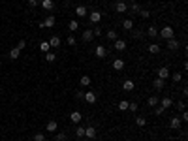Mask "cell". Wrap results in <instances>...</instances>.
<instances>
[{
    "instance_id": "74e56055",
    "label": "cell",
    "mask_w": 188,
    "mask_h": 141,
    "mask_svg": "<svg viewBox=\"0 0 188 141\" xmlns=\"http://www.w3.org/2000/svg\"><path fill=\"white\" fill-rule=\"evenodd\" d=\"M66 139H68V134H66V132H59L55 141H66Z\"/></svg>"
},
{
    "instance_id": "ab89813d",
    "label": "cell",
    "mask_w": 188,
    "mask_h": 141,
    "mask_svg": "<svg viewBox=\"0 0 188 141\" xmlns=\"http://www.w3.org/2000/svg\"><path fill=\"white\" fill-rule=\"evenodd\" d=\"M15 47H17L19 51H23V49L27 47V40H19V41H17V45H15Z\"/></svg>"
},
{
    "instance_id": "8d00e7d4",
    "label": "cell",
    "mask_w": 188,
    "mask_h": 141,
    "mask_svg": "<svg viewBox=\"0 0 188 141\" xmlns=\"http://www.w3.org/2000/svg\"><path fill=\"white\" fill-rule=\"evenodd\" d=\"M128 109H130L132 113H137V109H139V105H137L136 102H130V104H128Z\"/></svg>"
},
{
    "instance_id": "ee69618b",
    "label": "cell",
    "mask_w": 188,
    "mask_h": 141,
    "mask_svg": "<svg viewBox=\"0 0 188 141\" xmlns=\"http://www.w3.org/2000/svg\"><path fill=\"white\" fill-rule=\"evenodd\" d=\"M92 34H94V36H102V28H100V26H94V28H92Z\"/></svg>"
},
{
    "instance_id": "e0dca14e",
    "label": "cell",
    "mask_w": 188,
    "mask_h": 141,
    "mask_svg": "<svg viewBox=\"0 0 188 141\" xmlns=\"http://www.w3.org/2000/svg\"><path fill=\"white\" fill-rule=\"evenodd\" d=\"M128 9L132 12V15H136V13H139V12H141V6H139L137 2H132V4L128 6Z\"/></svg>"
},
{
    "instance_id": "7a4b0ae2",
    "label": "cell",
    "mask_w": 188,
    "mask_h": 141,
    "mask_svg": "<svg viewBox=\"0 0 188 141\" xmlns=\"http://www.w3.org/2000/svg\"><path fill=\"white\" fill-rule=\"evenodd\" d=\"M115 12L117 13H126L128 12V4L124 2V0H119V2H115Z\"/></svg>"
},
{
    "instance_id": "9c48e42d",
    "label": "cell",
    "mask_w": 188,
    "mask_h": 141,
    "mask_svg": "<svg viewBox=\"0 0 188 141\" xmlns=\"http://www.w3.org/2000/svg\"><path fill=\"white\" fill-rule=\"evenodd\" d=\"M181 124H183V121H181V117H179V115H175V117L171 118V122H169V126H171L173 130H179V128H181Z\"/></svg>"
},
{
    "instance_id": "ba28073f",
    "label": "cell",
    "mask_w": 188,
    "mask_h": 141,
    "mask_svg": "<svg viewBox=\"0 0 188 141\" xmlns=\"http://www.w3.org/2000/svg\"><path fill=\"white\" fill-rule=\"evenodd\" d=\"M160 105L164 107V109H169V107H173V100L169 98V96H164V98L160 100Z\"/></svg>"
},
{
    "instance_id": "30bf717a",
    "label": "cell",
    "mask_w": 188,
    "mask_h": 141,
    "mask_svg": "<svg viewBox=\"0 0 188 141\" xmlns=\"http://www.w3.org/2000/svg\"><path fill=\"white\" fill-rule=\"evenodd\" d=\"M169 73H171V72H169V68H165V66H162V68L158 70V79H164V81H165V79L169 77Z\"/></svg>"
},
{
    "instance_id": "44dd1931",
    "label": "cell",
    "mask_w": 188,
    "mask_h": 141,
    "mask_svg": "<svg viewBox=\"0 0 188 141\" xmlns=\"http://www.w3.org/2000/svg\"><path fill=\"white\" fill-rule=\"evenodd\" d=\"M169 77L173 79V83H181L183 81V73L181 72H173V73H169Z\"/></svg>"
},
{
    "instance_id": "5bb4252c",
    "label": "cell",
    "mask_w": 188,
    "mask_h": 141,
    "mask_svg": "<svg viewBox=\"0 0 188 141\" xmlns=\"http://www.w3.org/2000/svg\"><path fill=\"white\" fill-rule=\"evenodd\" d=\"M152 86H154V90H158V92H160V90H164V86H165V81H164V79H158V77H156V79H154V83H152Z\"/></svg>"
},
{
    "instance_id": "60d3db41",
    "label": "cell",
    "mask_w": 188,
    "mask_h": 141,
    "mask_svg": "<svg viewBox=\"0 0 188 141\" xmlns=\"http://www.w3.org/2000/svg\"><path fill=\"white\" fill-rule=\"evenodd\" d=\"M164 113H165V109H164L162 105H156V107H154V115H158V117H160V115H164Z\"/></svg>"
},
{
    "instance_id": "f546056e",
    "label": "cell",
    "mask_w": 188,
    "mask_h": 141,
    "mask_svg": "<svg viewBox=\"0 0 188 141\" xmlns=\"http://www.w3.org/2000/svg\"><path fill=\"white\" fill-rule=\"evenodd\" d=\"M132 36H134L136 40H141V38H143V30H139V28H132Z\"/></svg>"
},
{
    "instance_id": "f1b7e54d",
    "label": "cell",
    "mask_w": 188,
    "mask_h": 141,
    "mask_svg": "<svg viewBox=\"0 0 188 141\" xmlns=\"http://www.w3.org/2000/svg\"><path fill=\"white\" fill-rule=\"evenodd\" d=\"M136 124L137 126H147V117H136Z\"/></svg>"
},
{
    "instance_id": "cb8c5ba5",
    "label": "cell",
    "mask_w": 188,
    "mask_h": 141,
    "mask_svg": "<svg viewBox=\"0 0 188 141\" xmlns=\"http://www.w3.org/2000/svg\"><path fill=\"white\" fill-rule=\"evenodd\" d=\"M45 128H47V132H55V134H57V128H59V124H57V121H49Z\"/></svg>"
},
{
    "instance_id": "4316f807",
    "label": "cell",
    "mask_w": 188,
    "mask_h": 141,
    "mask_svg": "<svg viewBox=\"0 0 188 141\" xmlns=\"http://www.w3.org/2000/svg\"><path fill=\"white\" fill-rule=\"evenodd\" d=\"M40 51H41V53H49V51H51L49 41H40Z\"/></svg>"
},
{
    "instance_id": "484cf974",
    "label": "cell",
    "mask_w": 188,
    "mask_h": 141,
    "mask_svg": "<svg viewBox=\"0 0 188 141\" xmlns=\"http://www.w3.org/2000/svg\"><path fill=\"white\" fill-rule=\"evenodd\" d=\"M134 26H136V25H134V21H132V19H124V21H122V28H124V30H132Z\"/></svg>"
},
{
    "instance_id": "4fadbf2b",
    "label": "cell",
    "mask_w": 188,
    "mask_h": 141,
    "mask_svg": "<svg viewBox=\"0 0 188 141\" xmlns=\"http://www.w3.org/2000/svg\"><path fill=\"white\" fill-rule=\"evenodd\" d=\"M181 47V43L179 41H177L175 38H171V40H168V49L169 51H177V49H179Z\"/></svg>"
},
{
    "instance_id": "d6a6232c",
    "label": "cell",
    "mask_w": 188,
    "mask_h": 141,
    "mask_svg": "<svg viewBox=\"0 0 188 141\" xmlns=\"http://www.w3.org/2000/svg\"><path fill=\"white\" fill-rule=\"evenodd\" d=\"M45 60L47 62H55V60H57V55H55L53 51H49V53H45Z\"/></svg>"
},
{
    "instance_id": "277c9868",
    "label": "cell",
    "mask_w": 188,
    "mask_h": 141,
    "mask_svg": "<svg viewBox=\"0 0 188 141\" xmlns=\"http://www.w3.org/2000/svg\"><path fill=\"white\" fill-rule=\"evenodd\" d=\"M96 136H98V132H96L94 126H87L85 128V137L87 139H96Z\"/></svg>"
},
{
    "instance_id": "4dcf8cb0",
    "label": "cell",
    "mask_w": 188,
    "mask_h": 141,
    "mask_svg": "<svg viewBox=\"0 0 188 141\" xmlns=\"http://www.w3.org/2000/svg\"><path fill=\"white\" fill-rule=\"evenodd\" d=\"M19 55H21V51H19L17 47H13L12 51H9V58H12V60H15V58H19Z\"/></svg>"
},
{
    "instance_id": "d4e9b609",
    "label": "cell",
    "mask_w": 188,
    "mask_h": 141,
    "mask_svg": "<svg viewBox=\"0 0 188 141\" xmlns=\"http://www.w3.org/2000/svg\"><path fill=\"white\" fill-rule=\"evenodd\" d=\"M92 38H94L92 30H88V28H87V30L83 32V41H87V43H88V41H92Z\"/></svg>"
},
{
    "instance_id": "3957f363",
    "label": "cell",
    "mask_w": 188,
    "mask_h": 141,
    "mask_svg": "<svg viewBox=\"0 0 188 141\" xmlns=\"http://www.w3.org/2000/svg\"><path fill=\"white\" fill-rule=\"evenodd\" d=\"M55 25H57V19H55L53 15H49L45 21H41V23H40L41 28H51V26H55Z\"/></svg>"
},
{
    "instance_id": "bcb514c9",
    "label": "cell",
    "mask_w": 188,
    "mask_h": 141,
    "mask_svg": "<svg viewBox=\"0 0 188 141\" xmlns=\"http://www.w3.org/2000/svg\"><path fill=\"white\" fill-rule=\"evenodd\" d=\"M139 15H141L143 19H147V17L151 15V12H147V9H141V12H139Z\"/></svg>"
},
{
    "instance_id": "681fc988",
    "label": "cell",
    "mask_w": 188,
    "mask_h": 141,
    "mask_svg": "<svg viewBox=\"0 0 188 141\" xmlns=\"http://www.w3.org/2000/svg\"><path fill=\"white\" fill-rule=\"evenodd\" d=\"M181 121H188V113H186V111L181 113Z\"/></svg>"
},
{
    "instance_id": "f907efd6",
    "label": "cell",
    "mask_w": 188,
    "mask_h": 141,
    "mask_svg": "<svg viewBox=\"0 0 188 141\" xmlns=\"http://www.w3.org/2000/svg\"><path fill=\"white\" fill-rule=\"evenodd\" d=\"M77 141H90V139H87V137H79Z\"/></svg>"
},
{
    "instance_id": "5b68a950",
    "label": "cell",
    "mask_w": 188,
    "mask_h": 141,
    "mask_svg": "<svg viewBox=\"0 0 188 141\" xmlns=\"http://www.w3.org/2000/svg\"><path fill=\"white\" fill-rule=\"evenodd\" d=\"M83 100H85L87 104H90V105H92V104H96V94H94L92 90H87V92H85V96H83Z\"/></svg>"
},
{
    "instance_id": "d590c367",
    "label": "cell",
    "mask_w": 188,
    "mask_h": 141,
    "mask_svg": "<svg viewBox=\"0 0 188 141\" xmlns=\"http://www.w3.org/2000/svg\"><path fill=\"white\" fill-rule=\"evenodd\" d=\"M79 83H81V86H88V85H90V77H88V75H83Z\"/></svg>"
},
{
    "instance_id": "c3c4849f",
    "label": "cell",
    "mask_w": 188,
    "mask_h": 141,
    "mask_svg": "<svg viewBox=\"0 0 188 141\" xmlns=\"http://www.w3.org/2000/svg\"><path fill=\"white\" fill-rule=\"evenodd\" d=\"M38 4H40V2H38V0H28V6H30V8H36Z\"/></svg>"
},
{
    "instance_id": "9a60e30c",
    "label": "cell",
    "mask_w": 188,
    "mask_h": 141,
    "mask_svg": "<svg viewBox=\"0 0 188 141\" xmlns=\"http://www.w3.org/2000/svg\"><path fill=\"white\" fill-rule=\"evenodd\" d=\"M88 17H90V23H94V25L102 21V13H100V12H92V13L88 15Z\"/></svg>"
},
{
    "instance_id": "6da1fadb",
    "label": "cell",
    "mask_w": 188,
    "mask_h": 141,
    "mask_svg": "<svg viewBox=\"0 0 188 141\" xmlns=\"http://www.w3.org/2000/svg\"><path fill=\"white\" fill-rule=\"evenodd\" d=\"M158 36L162 40H171V38H175V30H173V26H164L162 30H158Z\"/></svg>"
},
{
    "instance_id": "f35d334b",
    "label": "cell",
    "mask_w": 188,
    "mask_h": 141,
    "mask_svg": "<svg viewBox=\"0 0 188 141\" xmlns=\"http://www.w3.org/2000/svg\"><path fill=\"white\" fill-rule=\"evenodd\" d=\"M66 43H68V45H70V47H73V45H75V43H77V40H75V38H73V36L70 34L68 38H66Z\"/></svg>"
},
{
    "instance_id": "816d5d0a",
    "label": "cell",
    "mask_w": 188,
    "mask_h": 141,
    "mask_svg": "<svg viewBox=\"0 0 188 141\" xmlns=\"http://www.w3.org/2000/svg\"><path fill=\"white\" fill-rule=\"evenodd\" d=\"M132 2H134V0H132Z\"/></svg>"
},
{
    "instance_id": "f6af8a7d",
    "label": "cell",
    "mask_w": 188,
    "mask_h": 141,
    "mask_svg": "<svg viewBox=\"0 0 188 141\" xmlns=\"http://www.w3.org/2000/svg\"><path fill=\"white\" fill-rule=\"evenodd\" d=\"M177 109H179V111H184V109H186V104H184V102H177Z\"/></svg>"
},
{
    "instance_id": "83f0119b",
    "label": "cell",
    "mask_w": 188,
    "mask_h": 141,
    "mask_svg": "<svg viewBox=\"0 0 188 141\" xmlns=\"http://www.w3.org/2000/svg\"><path fill=\"white\" fill-rule=\"evenodd\" d=\"M149 53H151V55H158V53H160V45H158V43L149 45Z\"/></svg>"
},
{
    "instance_id": "7dc6e473",
    "label": "cell",
    "mask_w": 188,
    "mask_h": 141,
    "mask_svg": "<svg viewBox=\"0 0 188 141\" xmlns=\"http://www.w3.org/2000/svg\"><path fill=\"white\" fill-rule=\"evenodd\" d=\"M83 96H85L83 90H77V92H75V98H77V100H83Z\"/></svg>"
},
{
    "instance_id": "e575fe53",
    "label": "cell",
    "mask_w": 188,
    "mask_h": 141,
    "mask_svg": "<svg viewBox=\"0 0 188 141\" xmlns=\"http://www.w3.org/2000/svg\"><path fill=\"white\" fill-rule=\"evenodd\" d=\"M107 38L111 40V41H115V40H119V34H117V30H109L107 32Z\"/></svg>"
},
{
    "instance_id": "b9f144b4",
    "label": "cell",
    "mask_w": 188,
    "mask_h": 141,
    "mask_svg": "<svg viewBox=\"0 0 188 141\" xmlns=\"http://www.w3.org/2000/svg\"><path fill=\"white\" fill-rule=\"evenodd\" d=\"M68 28L73 32V30H77V28H79V23H77V21H70V25H68Z\"/></svg>"
},
{
    "instance_id": "7bdbcfd3",
    "label": "cell",
    "mask_w": 188,
    "mask_h": 141,
    "mask_svg": "<svg viewBox=\"0 0 188 141\" xmlns=\"http://www.w3.org/2000/svg\"><path fill=\"white\" fill-rule=\"evenodd\" d=\"M34 141H45V136L41 132H38V134H34Z\"/></svg>"
},
{
    "instance_id": "ac0fdd59",
    "label": "cell",
    "mask_w": 188,
    "mask_h": 141,
    "mask_svg": "<svg viewBox=\"0 0 188 141\" xmlns=\"http://www.w3.org/2000/svg\"><path fill=\"white\" fill-rule=\"evenodd\" d=\"M60 43H62V40L59 36H51V40H49V45L51 47H60Z\"/></svg>"
},
{
    "instance_id": "2e32d148",
    "label": "cell",
    "mask_w": 188,
    "mask_h": 141,
    "mask_svg": "<svg viewBox=\"0 0 188 141\" xmlns=\"http://www.w3.org/2000/svg\"><path fill=\"white\" fill-rule=\"evenodd\" d=\"M158 104H160L158 96H149V98H147V105H151V107H156Z\"/></svg>"
},
{
    "instance_id": "836d02e7",
    "label": "cell",
    "mask_w": 188,
    "mask_h": 141,
    "mask_svg": "<svg viewBox=\"0 0 188 141\" xmlns=\"http://www.w3.org/2000/svg\"><path fill=\"white\" fill-rule=\"evenodd\" d=\"M128 104H130L128 100H120V102H119V109H120V111H126V109H128Z\"/></svg>"
},
{
    "instance_id": "52a82bcc",
    "label": "cell",
    "mask_w": 188,
    "mask_h": 141,
    "mask_svg": "<svg viewBox=\"0 0 188 141\" xmlns=\"http://www.w3.org/2000/svg\"><path fill=\"white\" fill-rule=\"evenodd\" d=\"M41 9H45V12H51V9L55 8V0H41Z\"/></svg>"
},
{
    "instance_id": "d6986e66",
    "label": "cell",
    "mask_w": 188,
    "mask_h": 141,
    "mask_svg": "<svg viewBox=\"0 0 188 141\" xmlns=\"http://www.w3.org/2000/svg\"><path fill=\"white\" fill-rule=\"evenodd\" d=\"M115 49H117V51H124V49H126V41L120 40V38L115 40Z\"/></svg>"
},
{
    "instance_id": "1f68e13d",
    "label": "cell",
    "mask_w": 188,
    "mask_h": 141,
    "mask_svg": "<svg viewBox=\"0 0 188 141\" xmlns=\"http://www.w3.org/2000/svg\"><path fill=\"white\" fill-rule=\"evenodd\" d=\"M75 136H77V139L85 137V126H77V128H75Z\"/></svg>"
},
{
    "instance_id": "603a6c76",
    "label": "cell",
    "mask_w": 188,
    "mask_h": 141,
    "mask_svg": "<svg viewBox=\"0 0 188 141\" xmlns=\"http://www.w3.org/2000/svg\"><path fill=\"white\" fill-rule=\"evenodd\" d=\"M147 36L149 38H158V28L156 26H149L147 28Z\"/></svg>"
},
{
    "instance_id": "7c38bea8",
    "label": "cell",
    "mask_w": 188,
    "mask_h": 141,
    "mask_svg": "<svg viewBox=\"0 0 188 141\" xmlns=\"http://www.w3.org/2000/svg\"><path fill=\"white\" fill-rule=\"evenodd\" d=\"M134 89H136V85H134V81H132V79H126V81L122 83V90H126V92H132Z\"/></svg>"
},
{
    "instance_id": "8fae6325",
    "label": "cell",
    "mask_w": 188,
    "mask_h": 141,
    "mask_svg": "<svg viewBox=\"0 0 188 141\" xmlns=\"http://www.w3.org/2000/svg\"><path fill=\"white\" fill-rule=\"evenodd\" d=\"M81 118H83V115H81L79 111H72V115H70V121H72L73 124H79V122H81Z\"/></svg>"
},
{
    "instance_id": "8992f818",
    "label": "cell",
    "mask_w": 188,
    "mask_h": 141,
    "mask_svg": "<svg viewBox=\"0 0 188 141\" xmlns=\"http://www.w3.org/2000/svg\"><path fill=\"white\" fill-rule=\"evenodd\" d=\"M94 53H96V57H98V58H105V57H107V49H105L104 45H96Z\"/></svg>"
},
{
    "instance_id": "7402d4cb",
    "label": "cell",
    "mask_w": 188,
    "mask_h": 141,
    "mask_svg": "<svg viewBox=\"0 0 188 141\" xmlns=\"http://www.w3.org/2000/svg\"><path fill=\"white\" fill-rule=\"evenodd\" d=\"M75 15L77 17H87V8L85 6H77L75 8Z\"/></svg>"
},
{
    "instance_id": "ffe728a7",
    "label": "cell",
    "mask_w": 188,
    "mask_h": 141,
    "mask_svg": "<svg viewBox=\"0 0 188 141\" xmlns=\"http://www.w3.org/2000/svg\"><path fill=\"white\" fill-rule=\"evenodd\" d=\"M113 68H115L117 72H120V70L124 68V60H122V58H115V60H113Z\"/></svg>"
}]
</instances>
